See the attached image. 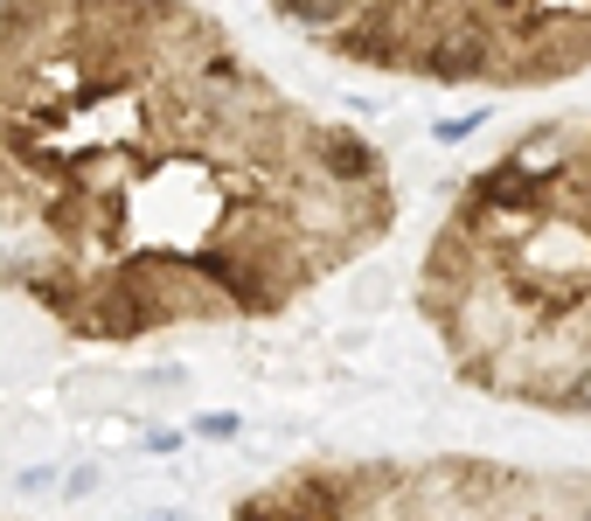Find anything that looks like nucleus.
<instances>
[{"mask_svg": "<svg viewBox=\"0 0 591 521\" xmlns=\"http://www.w3.org/2000/svg\"><path fill=\"white\" fill-rule=\"evenodd\" d=\"M459 382L591 417V119H543L467 174L418 278Z\"/></svg>", "mask_w": 591, "mask_h": 521, "instance_id": "f03ea898", "label": "nucleus"}, {"mask_svg": "<svg viewBox=\"0 0 591 521\" xmlns=\"http://www.w3.org/2000/svg\"><path fill=\"white\" fill-rule=\"evenodd\" d=\"M591 514V480L501 473L473 459L404 466H299L293 480L251 493L244 514Z\"/></svg>", "mask_w": 591, "mask_h": 521, "instance_id": "20e7f679", "label": "nucleus"}, {"mask_svg": "<svg viewBox=\"0 0 591 521\" xmlns=\"http://www.w3.org/2000/svg\"><path fill=\"white\" fill-rule=\"evenodd\" d=\"M390 223V161L195 0H0V293L77 341L272 320Z\"/></svg>", "mask_w": 591, "mask_h": 521, "instance_id": "f257e3e1", "label": "nucleus"}, {"mask_svg": "<svg viewBox=\"0 0 591 521\" xmlns=\"http://www.w3.org/2000/svg\"><path fill=\"white\" fill-rule=\"evenodd\" d=\"M293 35L425 84L536 91L591 70V0H265Z\"/></svg>", "mask_w": 591, "mask_h": 521, "instance_id": "7ed1b4c3", "label": "nucleus"}]
</instances>
